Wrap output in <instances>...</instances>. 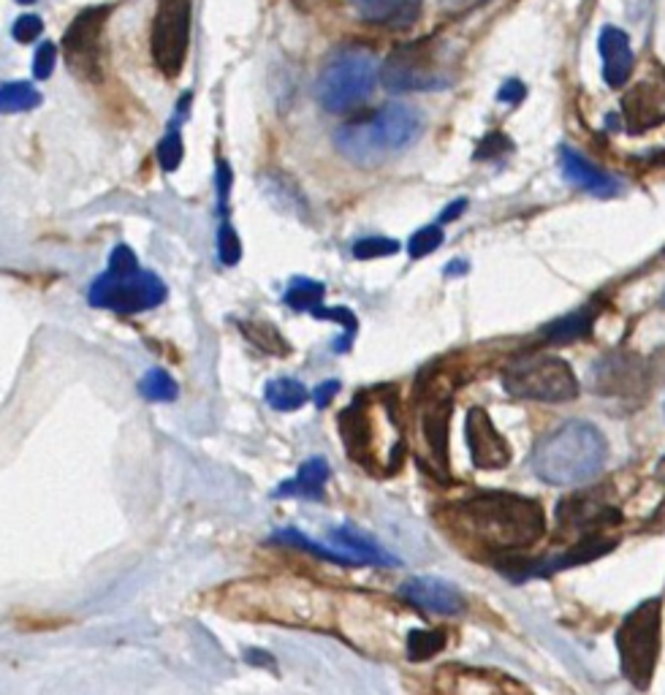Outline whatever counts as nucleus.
Instances as JSON below:
<instances>
[{
    "instance_id": "f257e3e1",
    "label": "nucleus",
    "mask_w": 665,
    "mask_h": 695,
    "mask_svg": "<svg viewBox=\"0 0 665 695\" xmlns=\"http://www.w3.org/2000/svg\"><path fill=\"white\" fill-rule=\"evenodd\" d=\"M345 454L375 478L403 470L407 440L399 418V397L392 386L362 388L337 416Z\"/></svg>"
},
{
    "instance_id": "f03ea898",
    "label": "nucleus",
    "mask_w": 665,
    "mask_h": 695,
    "mask_svg": "<svg viewBox=\"0 0 665 695\" xmlns=\"http://www.w3.org/2000/svg\"><path fill=\"white\" fill-rule=\"evenodd\" d=\"M451 530L492 551H517L538 543L547 532L543 508L530 497L481 492L465 497L443 511Z\"/></svg>"
},
{
    "instance_id": "7ed1b4c3",
    "label": "nucleus",
    "mask_w": 665,
    "mask_h": 695,
    "mask_svg": "<svg viewBox=\"0 0 665 695\" xmlns=\"http://www.w3.org/2000/svg\"><path fill=\"white\" fill-rule=\"evenodd\" d=\"M422 128L424 120L413 106L386 104L377 112L340 125L334 134V147L351 164L373 169L411 147L422 136Z\"/></svg>"
},
{
    "instance_id": "20e7f679",
    "label": "nucleus",
    "mask_w": 665,
    "mask_h": 695,
    "mask_svg": "<svg viewBox=\"0 0 665 695\" xmlns=\"http://www.w3.org/2000/svg\"><path fill=\"white\" fill-rule=\"evenodd\" d=\"M609 459V443L590 422H568L543 435L532 448V470L554 487H573L595 478Z\"/></svg>"
},
{
    "instance_id": "39448f33",
    "label": "nucleus",
    "mask_w": 665,
    "mask_h": 695,
    "mask_svg": "<svg viewBox=\"0 0 665 695\" xmlns=\"http://www.w3.org/2000/svg\"><path fill=\"white\" fill-rule=\"evenodd\" d=\"M377 80H381V71H377L373 52L362 46H345L334 52L321 69L315 98L332 115H345L373 95Z\"/></svg>"
},
{
    "instance_id": "423d86ee",
    "label": "nucleus",
    "mask_w": 665,
    "mask_h": 695,
    "mask_svg": "<svg viewBox=\"0 0 665 695\" xmlns=\"http://www.w3.org/2000/svg\"><path fill=\"white\" fill-rule=\"evenodd\" d=\"M663 644V609L657 598L644 601L616 631V650H620L622 674L638 691H646L655 676L657 661H661Z\"/></svg>"
},
{
    "instance_id": "0eeeda50",
    "label": "nucleus",
    "mask_w": 665,
    "mask_h": 695,
    "mask_svg": "<svg viewBox=\"0 0 665 695\" xmlns=\"http://www.w3.org/2000/svg\"><path fill=\"white\" fill-rule=\"evenodd\" d=\"M502 386L513 397L536 403H571L579 397V381L571 364L551 353H530L508 364Z\"/></svg>"
},
{
    "instance_id": "6e6552de",
    "label": "nucleus",
    "mask_w": 665,
    "mask_h": 695,
    "mask_svg": "<svg viewBox=\"0 0 665 695\" xmlns=\"http://www.w3.org/2000/svg\"><path fill=\"white\" fill-rule=\"evenodd\" d=\"M166 283L155 272L147 269H128V272H117V269H106L104 274L93 280L90 286V304L101 310H112L120 315L147 313V310L158 308L166 299Z\"/></svg>"
},
{
    "instance_id": "1a4fd4ad",
    "label": "nucleus",
    "mask_w": 665,
    "mask_h": 695,
    "mask_svg": "<svg viewBox=\"0 0 665 695\" xmlns=\"http://www.w3.org/2000/svg\"><path fill=\"white\" fill-rule=\"evenodd\" d=\"M190 46V0H158L149 28V55L166 80H177Z\"/></svg>"
},
{
    "instance_id": "9d476101",
    "label": "nucleus",
    "mask_w": 665,
    "mask_h": 695,
    "mask_svg": "<svg viewBox=\"0 0 665 695\" xmlns=\"http://www.w3.org/2000/svg\"><path fill=\"white\" fill-rule=\"evenodd\" d=\"M110 6H90L80 11L63 33V52L69 60V69L80 80H101V58H104V28L110 20Z\"/></svg>"
},
{
    "instance_id": "9b49d317",
    "label": "nucleus",
    "mask_w": 665,
    "mask_h": 695,
    "mask_svg": "<svg viewBox=\"0 0 665 695\" xmlns=\"http://www.w3.org/2000/svg\"><path fill=\"white\" fill-rule=\"evenodd\" d=\"M383 87L392 93H418V90H440L448 85L440 60L427 44H403L386 58L381 69Z\"/></svg>"
},
{
    "instance_id": "f8f14e48",
    "label": "nucleus",
    "mask_w": 665,
    "mask_h": 695,
    "mask_svg": "<svg viewBox=\"0 0 665 695\" xmlns=\"http://www.w3.org/2000/svg\"><path fill=\"white\" fill-rule=\"evenodd\" d=\"M451 394L422 392V411H418V440H422V465L437 478L448 481V427H451Z\"/></svg>"
},
{
    "instance_id": "ddd939ff",
    "label": "nucleus",
    "mask_w": 665,
    "mask_h": 695,
    "mask_svg": "<svg viewBox=\"0 0 665 695\" xmlns=\"http://www.w3.org/2000/svg\"><path fill=\"white\" fill-rule=\"evenodd\" d=\"M592 383L603 397H644L650 388V370L631 353H611L598 362Z\"/></svg>"
},
{
    "instance_id": "4468645a",
    "label": "nucleus",
    "mask_w": 665,
    "mask_h": 695,
    "mask_svg": "<svg viewBox=\"0 0 665 695\" xmlns=\"http://www.w3.org/2000/svg\"><path fill=\"white\" fill-rule=\"evenodd\" d=\"M622 117L631 134H644L665 123V71L646 76L622 98Z\"/></svg>"
},
{
    "instance_id": "2eb2a0df",
    "label": "nucleus",
    "mask_w": 665,
    "mask_h": 695,
    "mask_svg": "<svg viewBox=\"0 0 665 695\" xmlns=\"http://www.w3.org/2000/svg\"><path fill=\"white\" fill-rule=\"evenodd\" d=\"M465 440L470 448L472 465L478 470H500L511 463V446L495 429L492 418L484 407H472L465 418Z\"/></svg>"
},
{
    "instance_id": "dca6fc26",
    "label": "nucleus",
    "mask_w": 665,
    "mask_h": 695,
    "mask_svg": "<svg viewBox=\"0 0 665 695\" xmlns=\"http://www.w3.org/2000/svg\"><path fill=\"white\" fill-rule=\"evenodd\" d=\"M399 595H403L411 606L433 611V614L451 616V614H459V611H465L463 592L443 579H429V577L407 579L405 584L399 587Z\"/></svg>"
},
{
    "instance_id": "f3484780",
    "label": "nucleus",
    "mask_w": 665,
    "mask_h": 695,
    "mask_svg": "<svg viewBox=\"0 0 665 695\" xmlns=\"http://www.w3.org/2000/svg\"><path fill=\"white\" fill-rule=\"evenodd\" d=\"M560 164H562V174H565L568 183L576 185V188L581 190H586V194L598 196V199H611V196H616L622 190L620 179H614L611 174L598 169L592 160H586L584 155L576 153V149L562 147Z\"/></svg>"
},
{
    "instance_id": "a211bd4d",
    "label": "nucleus",
    "mask_w": 665,
    "mask_h": 695,
    "mask_svg": "<svg viewBox=\"0 0 665 695\" xmlns=\"http://www.w3.org/2000/svg\"><path fill=\"white\" fill-rule=\"evenodd\" d=\"M598 46H601L603 58V80H606L609 87H622L631 80L633 65H636L631 39H627V33H622L620 28L609 25L601 30Z\"/></svg>"
},
{
    "instance_id": "6ab92c4d",
    "label": "nucleus",
    "mask_w": 665,
    "mask_h": 695,
    "mask_svg": "<svg viewBox=\"0 0 665 695\" xmlns=\"http://www.w3.org/2000/svg\"><path fill=\"white\" fill-rule=\"evenodd\" d=\"M359 17L370 25L411 28L422 14V0H353Z\"/></svg>"
},
{
    "instance_id": "aec40b11",
    "label": "nucleus",
    "mask_w": 665,
    "mask_h": 695,
    "mask_svg": "<svg viewBox=\"0 0 665 695\" xmlns=\"http://www.w3.org/2000/svg\"><path fill=\"white\" fill-rule=\"evenodd\" d=\"M332 538L337 541V547L347 549V554L359 562V566H383V568H392L397 566L392 554H386L370 536H364L359 527L345 525V527H334Z\"/></svg>"
},
{
    "instance_id": "412c9836",
    "label": "nucleus",
    "mask_w": 665,
    "mask_h": 695,
    "mask_svg": "<svg viewBox=\"0 0 665 695\" xmlns=\"http://www.w3.org/2000/svg\"><path fill=\"white\" fill-rule=\"evenodd\" d=\"M329 476H332V470H329L326 459L323 457L308 459V463L299 467V473L291 481L280 484L278 497H308V500H321Z\"/></svg>"
},
{
    "instance_id": "4be33fe9",
    "label": "nucleus",
    "mask_w": 665,
    "mask_h": 695,
    "mask_svg": "<svg viewBox=\"0 0 665 695\" xmlns=\"http://www.w3.org/2000/svg\"><path fill=\"white\" fill-rule=\"evenodd\" d=\"M313 397V392H308V386L293 377H278V381H269L267 388H263V400H267L269 407L274 411H299V407L308 405V400Z\"/></svg>"
},
{
    "instance_id": "5701e85b",
    "label": "nucleus",
    "mask_w": 665,
    "mask_h": 695,
    "mask_svg": "<svg viewBox=\"0 0 665 695\" xmlns=\"http://www.w3.org/2000/svg\"><path fill=\"white\" fill-rule=\"evenodd\" d=\"M598 308H581L576 313L565 315V319L554 321L547 329L549 343H571V340H581L592 332V323H595Z\"/></svg>"
},
{
    "instance_id": "b1692460",
    "label": "nucleus",
    "mask_w": 665,
    "mask_h": 695,
    "mask_svg": "<svg viewBox=\"0 0 665 695\" xmlns=\"http://www.w3.org/2000/svg\"><path fill=\"white\" fill-rule=\"evenodd\" d=\"M274 543H283V547H293V549H302V551H310V554H315V557H321V560H326V562H337V566H359L356 560H353V557H347V554H343V551H337V549H326V547H321V543H315V541H310L308 536H302V532L299 530H280V532H274Z\"/></svg>"
},
{
    "instance_id": "393cba45",
    "label": "nucleus",
    "mask_w": 665,
    "mask_h": 695,
    "mask_svg": "<svg viewBox=\"0 0 665 695\" xmlns=\"http://www.w3.org/2000/svg\"><path fill=\"white\" fill-rule=\"evenodd\" d=\"M245 338L250 340L259 351L263 353H272V356H289L291 345L285 343L283 334L272 326V323H256V321H242L239 323Z\"/></svg>"
},
{
    "instance_id": "a878e982",
    "label": "nucleus",
    "mask_w": 665,
    "mask_h": 695,
    "mask_svg": "<svg viewBox=\"0 0 665 695\" xmlns=\"http://www.w3.org/2000/svg\"><path fill=\"white\" fill-rule=\"evenodd\" d=\"M323 286L319 280H308V278H297L285 291L283 302L293 310H308V313H315L323 302Z\"/></svg>"
},
{
    "instance_id": "bb28decb",
    "label": "nucleus",
    "mask_w": 665,
    "mask_h": 695,
    "mask_svg": "<svg viewBox=\"0 0 665 695\" xmlns=\"http://www.w3.org/2000/svg\"><path fill=\"white\" fill-rule=\"evenodd\" d=\"M41 104V93L28 82H6L3 93H0V106L6 115H17V112L35 110Z\"/></svg>"
},
{
    "instance_id": "cd10ccee",
    "label": "nucleus",
    "mask_w": 665,
    "mask_h": 695,
    "mask_svg": "<svg viewBox=\"0 0 665 695\" xmlns=\"http://www.w3.org/2000/svg\"><path fill=\"white\" fill-rule=\"evenodd\" d=\"M139 392L149 403H174L179 394V386L166 370H149L139 381Z\"/></svg>"
},
{
    "instance_id": "c85d7f7f",
    "label": "nucleus",
    "mask_w": 665,
    "mask_h": 695,
    "mask_svg": "<svg viewBox=\"0 0 665 695\" xmlns=\"http://www.w3.org/2000/svg\"><path fill=\"white\" fill-rule=\"evenodd\" d=\"M443 646H446V633L443 631H411V636H407V657L413 663L429 661Z\"/></svg>"
},
{
    "instance_id": "c756f323",
    "label": "nucleus",
    "mask_w": 665,
    "mask_h": 695,
    "mask_svg": "<svg viewBox=\"0 0 665 695\" xmlns=\"http://www.w3.org/2000/svg\"><path fill=\"white\" fill-rule=\"evenodd\" d=\"M399 253L397 239L388 237H364L353 245V256L359 261H373V259H386V256Z\"/></svg>"
},
{
    "instance_id": "7c9ffc66",
    "label": "nucleus",
    "mask_w": 665,
    "mask_h": 695,
    "mask_svg": "<svg viewBox=\"0 0 665 695\" xmlns=\"http://www.w3.org/2000/svg\"><path fill=\"white\" fill-rule=\"evenodd\" d=\"M443 229L440 226H424L422 231H416L411 237V242H407V253H411V259H424V256L435 253L437 248L443 245Z\"/></svg>"
},
{
    "instance_id": "2f4dec72",
    "label": "nucleus",
    "mask_w": 665,
    "mask_h": 695,
    "mask_svg": "<svg viewBox=\"0 0 665 695\" xmlns=\"http://www.w3.org/2000/svg\"><path fill=\"white\" fill-rule=\"evenodd\" d=\"M183 136H179L177 128H169V134L160 139L158 145V160H160V169L164 172H174L179 164H183Z\"/></svg>"
},
{
    "instance_id": "473e14b6",
    "label": "nucleus",
    "mask_w": 665,
    "mask_h": 695,
    "mask_svg": "<svg viewBox=\"0 0 665 695\" xmlns=\"http://www.w3.org/2000/svg\"><path fill=\"white\" fill-rule=\"evenodd\" d=\"M218 256H220V261L229 263V267H233V263L242 259V242H239L237 231H233V226L229 224V218H224V224H220Z\"/></svg>"
},
{
    "instance_id": "72a5a7b5",
    "label": "nucleus",
    "mask_w": 665,
    "mask_h": 695,
    "mask_svg": "<svg viewBox=\"0 0 665 695\" xmlns=\"http://www.w3.org/2000/svg\"><path fill=\"white\" fill-rule=\"evenodd\" d=\"M58 63V46L52 41H44V44L35 50L33 55V76L35 80H50L52 71H55Z\"/></svg>"
},
{
    "instance_id": "f704fd0d",
    "label": "nucleus",
    "mask_w": 665,
    "mask_h": 695,
    "mask_svg": "<svg viewBox=\"0 0 665 695\" xmlns=\"http://www.w3.org/2000/svg\"><path fill=\"white\" fill-rule=\"evenodd\" d=\"M41 33H44V22L35 14H22L20 20L11 25V35H14V41H20V44H30V41L39 39Z\"/></svg>"
},
{
    "instance_id": "c9c22d12",
    "label": "nucleus",
    "mask_w": 665,
    "mask_h": 695,
    "mask_svg": "<svg viewBox=\"0 0 665 695\" xmlns=\"http://www.w3.org/2000/svg\"><path fill=\"white\" fill-rule=\"evenodd\" d=\"M139 267V259H136L134 250L128 245H117L110 256V269H117V272H128V269Z\"/></svg>"
},
{
    "instance_id": "e433bc0d",
    "label": "nucleus",
    "mask_w": 665,
    "mask_h": 695,
    "mask_svg": "<svg viewBox=\"0 0 665 695\" xmlns=\"http://www.w3.org/2000/svg\"><path fill=\"white\" fill-rule=\"evenodd\" d=\"M508 147H511V142H508L506 136H502V134H489L487 139L481 142V147H478L476 160H481V158H492V155L506 153Z\"/></svg>"
},
{
    "instance_id": "4c0bfd02",
    "label": "nucleus",
    "mask_w": 665,
    "mask_h": 695,
    "mask_svg": "<svg viewBox=\"0 0 665 695\" xmlns=\"http://www.w3.org/2000/svg\"><path fill=\"white\" fill-rule=\"evenodd\" d=\"M524 95H527V87L521 85L519 80H508L506 85L500 87V93H497V98H500L502 104H519Z\"/></svg>"
},
{
    "instance_id": "58836bf2",
    "label": "nucleus",
    "mask_w": 665,
    "mask_h": 695,
    "mask_svg": "<svg viewBox=\"0 0 665 695\" xmlns=\"http://www.w3.org/2000/svg\"><path fill=\"white\" fill-rule=\"evenodd\" d=\"M340 392V381H326V383H321V386H315V392H313V403H315V407H329V403H332L334 400V394Z\"/></svg>"
},
{
    "instance_id": "ea45409f",
    "label": "nucleus",
    "mask_w": 665,
    "mask_h": 695,
    "mask_svg": "<svg viewBox=\"0 0 665 695\" xmlns=\"http://www.w3.org/2000/svg\"><path fill=\"white\" fill-rule=\"evenodd\" d=\"M467 209V199H459V201H454V204H448V209L446 212L440 215V224H454V220L459 218V215H463Z\"/></svg>"
},
{
    "instance_id": "a19ab883",
    "label": "nucleus",
    "mask_w": 665,
    "mask_h": 695,
    "mask_svg": "<svg viewBox=\"0 0 665 695\" xmlns=\"http://www.w3.org/2000/svg\"><path fill=\"white\" fill-rule=\"evenodd\" d=\"M657 478H661V481L665 484V459H663L661 465H657Z\"/></svg>"
},
{
    "instance_id": "79ce46f5",
    "label": "nucleus",
    "mask_w": 665,
    "mask_h": 695,
    "mask_svg": "<svg viewBox=\"0 0 665 695\" xmlns=\"http://www.w3.org/2000/svg\"><path fill=\"white\" fill-rule=\"evenodd\" d=\"M17 3H22V6H30V3H35V0H17Z\"/></svg>"
}]
</instances>
